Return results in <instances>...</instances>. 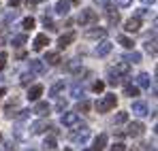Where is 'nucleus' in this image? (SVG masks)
Returning a JSON list of instances; mask_svg holds the SVG:
<instances>
[{"label":"nucleus","mask_w":158,"mask_h":151,"mask_svg":"<svg viewBox=\"0 0 158 151\" xmlns=\"http://www.w3.org/2000/svg\"><path fill=\"white\" fill-rule=\"evenodd\" d=\"M115 104H118V98H115V94H107V96H103V98L96 102L94 106H96V111H98V113H107V111L115 109Z\"/></svg>","instance_id":"1"},{"label":"nucleus","mask_w":158,"mask_h":151,"mask_svg":"<svg viewBox=\"0 0 158 151\" xmlns=\"http://www.w3.org/2000/svg\"><path fill=\"white\" fill-rule=\"evenodd\" d=\"M77 22H79L81 26H88V24H92V22H96V13H94L92 9H81V13H79Z\"/></svg>","instance_id":"2"},{"label":"nucleus","mask_w":158,"mask_h":151,"mask_svg":"<svg viewBox=\"0 0 158 151\" xmlns=\"http://www.w3.org/2000/svg\"><path fill=\"white\" fill-rule=\"evenodd\" d=\"M143 132H145V126H143L141 121H132V124H128V130H126V134H128L131 138H139Z\"/></svg>","instance_id":"3"},{"label":"nucleus","mask_w":158,"mask_h":151,"mask_svg":"<svg viewBox=\"0 0 158 151\" xmlns=\"http://www.w3.org/2000/svg\"><path fill=\"white\" fill-rule=\"evenodd\" d=\"M52 124L47 121V119H39V121H34L32 126H30V130H32V134H41V132H45V130H52Z\"/></svg>","instance_id":"4"},{"label":"nucleus","mask_w":158,"mask_h":151,"mask_svg":"<svg viewBox=\"0 0 158 151\" xmlns=\"http://www.w3.org/2000/svg\"><path fill=\"white\" fill-rule=\"evenodd\" d=\"M79 124V115L77 113H62V126L73 128Z\"/></svg>","instance_id":"5"},{"label":"nucleus","mask_w":158,"mask_h":151,"mask_svg":"<svg viewBox=\"0 0 158 151\" xmlns=\"http://www.w3.org/2000/svg\"><path fill=\"white\" fill-rule=\"evenodd\" d=\"M45 45H49V36H47V34H36L34 43H32V49L41 51V49H45Z\"/></svg>","instance_id":"6"},{"label":"nucleus","mask_w":158,"mask_h":151,"mask_svg":"<svg viewBox=\"0 0 158 151\" xmlns=\"http://www.w3.org/2000/svg\"><path fill=\"white\" fill-rule=\"evenodd\" d=\"M49 111H52V106H49L47 102H36V104H34V109H32L30 113H34V115H41V117H45V115H49Z\"/></svg>","instance_id":"7"},{"label":"nucleus","mask_w":158,"mask_h":151,"mask_svg":"<svg viewBox=\"0 0 158 151\" xmlns=\"http://www.w3.org/2000/svg\"><path fill=\"white\" fill-rule=\"evenodd\" d=\"M132 113L137 117H145V115H150V109L145 102H132Z\"/></svg>","instance_id":"8"},{"label":"nucleus","mask_w":158,"mask_h":151,"mask_svg":"<svg viewBox=\"0 0 158 151\" xmlns=\"http://www.w3.org/2000/svg\"><path fill=\"white\" fill-rule=\"evenodd\" d=\"M124 30H126V32H131V34L139 32V30H141V19H139V17H131V19L124 24Z\"/></svg>","instance_id":"9"},{"label":"nucleus","mask_w":158,"mask_h":151,"mask_svg":"<svg viewBox=\"0 0 158 151\" xmlns=\"http://www.w3.org/2000/svg\"><path fill=\"white\" fill-rule=\"evenodd\" d=\"M88 136H90V130H88L85 126L79 128L77 132H73V141H75V143H81V145H83V143L88 141Z\"/></svg>","instance_id":"10"},{"label":"nucleus","mask_w":158,"mask_h":151,"mask_svg":"<svg viewBox=\"0 0 158 151\" xmlns=\"http://www.w3.org/2000/svg\"><path fill=\"white\" fill-rule=\"evenodd\" d=\"M73 41H75V32H66V34H62V36L58 38V47L64 49V47H69Z\"/></svg>","instance_id":"11"},{"label":"nucleus","mask_w":158,"mask_h":151,"mask_svg":"<svg viewBox=\"0 0 158 151\" xmlns=\"http://www.w3.org/2000/svg\"><path fill=\"white\" fill-rule=\"evenodd\" d=\"M111 49H113V43H109V41H103L101 45H96V49H94V53L96 55H107V53H111Z\"/></svg>","instance_id":"12"},{"label":"nucleus","mask_w":158,"mask_h":151,"mask_svg":"<svg viewBox=\"0 0 158 151\" xmlns=\"http://www.w3.org/2000/svg\"><path fill=\"white\" fill-rule=\"evenodd\" d=\"M30 73L32 75H43L45 73V64L41 60H30Z\"/></svg>","instance_id":"13"},{"label":"nucleus","mask_w":158,"mask_h":151,"mask_svg":"<svg viewBox=\"0 0 158 151\" xmlns=\"http://www.w3.org/2000/svg\"><path fill=\"white\" fill-rule=\"evenodd\" d=\"M69 9H71V2H69V0H60V2L56 4V9H53V11H56L58 15L66 17V15H69Z\"/></svg>","instance_id":"14"},{"label":"nucleus","mask_w":158,"mask_h":151,"mask_svg":"<svg viewBox=\"0 0 158 151\" xmlns=\"http://www.w3.org/2000/svg\"><path fill=\"white\" fill-rule=\"evenodd\" d=\"M41 94H43V85H32V87L28 89V100L36 102L41 98Z\"/></svg>","instance_id":"15"},{"label":"nucleus","mask_w":158,"mask_h":151,"mask_svg":"<svg viewBox=\"0 0 158 151\" xmlns=\"http://www.w3.org/2000/svg\"><path fill=\"white\" fill-rule=\"evenodd\" d=\"M45 62L52 64V66H58V64L62 62V60H60V53H58V51H47V53H45Z\"/></svg>","instance_id":"16"},{"label":"nucleus","mask_w":158,"mask_h":151,"mask_svg":"<svg viewBox=\"0 0 158 151\" xmlns=\"http://www.w3.org/2000/svg\"><path fill=\"white\" fill-rule=\"evenodd\" d=\"M85 36H88V38H105L107 30H105V28H94V30H88Z\"/></svg>","instance_id":"17"},{"label":"nucleus","mask_w":158,"mask_h":151,"mask_svg":"<svg viewBox=\"0 0 158 151\" xmlns=\"http://www.w3.org/2000/svg\"><path fill=\"white\" fill-rule=\"evenodd\" d=\"M115 75L120 77V75H128V70H131V64H126V62H118L115 64V68H111Z\"/></svg>","instance_id":"18"},{"label":"nucleus","mask_w":158,"mask_h":151,"mask_svg":"<svg viewBox=\"0 0 158 151\" xmlns=\"http://www.w3.org/2000/svg\"><path fill=\"white\" fill-rule=\"evenodd\" d=\"M105 145H107V134H98V136L94 138V147H92V149L94 151H103Z\"/></svg>","instance_id":"19"},{"label":"nucleus","mask_w":158,"mask_h":151,"mask_svg":"<svg viewBox=\"0 0 158 151\" xmlns=\"http://www.w3.org/2000/svg\"><path fill=\"white\" fill-rule=\"evenodd\" d=\"M107 22H109V26H118L120 24V15L113 9H107Z\"/></svg>","instance_id":"20"},{"label":"nucleus","mask_w":158,"mask_h":151,"mask_svg":"<svg viewBox=\"0 0 158 151\" xmlns=\"http://www.w3.org/2000/svg\"><path fill=\"white\" fill-rule=\"evenodd\" d=\"M150 83H152V79H150L148 73H141V75L137 77V85L139 87H150Z\"/></svg>","instance_id":"21"},{"label":"nucleus","mask_w":158,"mask_h":151,"mask_svg":"<svg viewBox=\"0 0 158 151\" xmlns=\"http://www.w3.org/2000/svg\"><path fill=\"white\" fill-rule=\"evenodd\" d=\"M124 62H126V64H137V62H141V53H139V51H132V53H126V55H124Z\"/></svg>","instance_id":"22"},{"label":"nucleus","mask_w":158,"mask_h":151,"mask_svg":"<svg viewBox=\"0 0 158 151\" xmlns=\"http://www.w3.org/2000/svg\"><path fill=\"white\" fill-rule=\"evenodd\" d=\"M43 149H45V151H56V149H58V143H56V138H53V136L45 138V143H43Z\"/></svg>","instance_id":"23"},{"label":"nucleus","mask_w":158,"mask_h":151,"mask_svg":"<svg viewBox=\"0 0 158 151\" xmlns=\"http://www.w3.org/2000/svg\"><path fill=\"white\" fill-rule=\"evenodd\" d=\"M64 89V81H58L56 85H52V89H49V96H53V98H58V94Z\"/></svg>","instance_id":"24"},{"label":"nucleus","mask_w":158,"mask_h":151,"mask_svg":"<svg viewBox=\"0 0 158 151\" xmlns=\"http://www.w3.org/2000/svg\"><path fill=\"white\" fill-rule=\"evenodd\" d=\"M118 43H120V45H124L126 49H132V45H135V43H132V38H128L126 34H122V36H118Z\"/></svg>","instance_id":"25"},{"label":"nucleus","mask_w":158,"mask_h":151,"mask_svg":"<svg viewBox=\"0 0 158 151\" xmlns=\"http://www.w3.org/2000/svg\"><path fill=\"white\" fill-rule=\"evenodd\" d=\"M124 94H126V96H139V87H137V85H126V87H124Z\"/></svg>","instance_id":"26"},{"label":"nucleus","mask_w":158,"mask_h":151,"mask_svg":"<svg viewBox=\"0 0 158 151\" xmlns=\"http://www.w3.org/2000/svg\"><path fill=\"white\" fill-rule=\"evenodd\" d=\"M71 96H75V98H81V96H83V87H81L79 83H75V85L71 87Z\"/></svg>","instance_id":"27"},{"label":"nucleus","mask_w":158,"mask_h":151,"mask_svg":"<svg viewBox=\"0 0 158 151\" xmlns=\"http://www.w3.org/2000/svg\"><path fill=\"white\" fill-rule=\"evenodd\" d=\"M126 121H128V113L126 111H120L115 115V124H126Z\"/></svg>","instance_id":"28"},{"label":"nucleus","mask_w":158,"mask_h":151,"mask_svg":"<svg viewBox=\"0 0 158 151\" xmlns=\"http://www.w3.org/2000/svg\"><path fill=\"white\" fill-rule=\"evenodd\" d=\"M85 111H90V102H88V100H81L77 104V109H75V113H85Z\"/></svg>","instance_id":"29"},{"label":"nucleus","mask_w":158,"mask_h":151,"mask_svg":"<svg viewBox=\"0 0 158 151\" xmlns=\"http://www.w3.org/2000/svg\"><path fill=\"white\" fill-rule=\"evenodd\" d=\"M32 79H34V75H32V73H24V75H22V79H19V83H22V85H30V83H32Z\"/></svg>","instance_id":"30"},{"label":"nucleus","mask_w":158,"mask_h":151,"mask_svg":"<svg viewBox=\"0 0 158 151\" xmlns=\"http://www.w3.org/2000/svg\"><path fill=\"white\" fill-rule=\"evenodd\" d=\"M26 43V34H17V36H13V45L15 47H22Z\"/></svg>","instance_id":"31"},{"label":"nucleus","mask_w":158,"mask_h":151,"mask_svg":"<svg viewBox=\"0 0 158 151\" xmlns=\"http://www.w3.org/2000/svg\"><path fill=\"white\" fill-rule=\"evenodd\" d=\"M43 24H45V28H47V30H58V28H56V24L52 22V17H47V15H43Z\"/></svg>","instance_id":"32"},{"label":"nucleus","mask_w":158,"mask_h":151,"mask_svg":"<svg viewBox=\"0 0 158 151\" xmlns=\"http://www.w3.org/2000/svg\"><path fill=\"white\" fill-rule=\"evenodd\" d=\"M145 49L150 51L152 55H156V38H152V41H148V45H145Z\"/></svg>","instance_id":"33"},{"label":"nucleus","mask_w":158,"mask_h":151,"mask_svg":"<svg viewBox=\"0 0 158 151\" xmlns=\"http://www.w3.org/2000/svg\"><path fill=\"white\" fill-rule=\"evenodd\" d=\"M22 28H24V30H32V28H34V19H32V17H26V19L22 22Z\"/></svg>","instance_id":"34"},{"label":"nucleus","mask_w":158,"mask_h":151,"mask_svg":"<svg viewBox=\"0 0 158 151\" xmlns=\"http://www.w3.org/2000/svg\"><path fill=\"white\" fill-rule=\"evenodd\" d=\"M15 109H17V104H15V102L6 104V106H4V113H6V117H13V111H15Z\"/></svg>","instance_id":"35"},{"label":"nucleus","mask_w":158,"mask_h":151,"mask_svg":"<svg viewBox=\"0 0 158 151\" xmlns=\"http://www.w3.org/2000/svg\"><path fill=\"white\" fill-rule=\"evenodd\" d=\"M66 106H69V102L64 100V98H60L58 104H56V111H60V113H62V111H66Z\"/></svg>","instance_id":"36"},{"label":"nucleus","mask_w":158,"mask_h":151,"mask_svg":"<svg viewBox=\"0 0 158 151\" xmlns=\"http://www.w3.org/2000/svg\"><path fill=\"white\" fill-rule=\"evenodd\" d=\"M109 83H111V85H118V83H120V77L115 75L113 70H109Z\"/></svg>","instance_id":"37"},{"label":"nucleus","mask_w":158,"mask_h":151,"mask_svg":"<svg viewBox=\"0 0 158 151\" xmlns=\"http://www.w3.org/2000/svg\"><path fill=\"white\" fill-rule=\"evenodd\" d=\"M92 89H94V92H96V94H101V92H103V89H105V83H103V81H96V83H94V85H92Z\"/></svg>","instance_id":"38"},{"label":"nucleus","mask_w":158,"mask_h":151,"mask_svg":"<svg viewBox=\"0 0 158 151\" xmlns=\"http://www.w3.org/2000/svg\"><path fill=\"white\" fill-rule=\"evenodd\" d=\"M131 4H132V0H115V6H120V9H126Z\"/></svg>","instance_id":"39"},{"label":"nucleus","mask_w":158,"mask_h":151,"mask_svg":"<svg viewBox=\"0 0 158 151\" xmlns=\"http://www.w3.org/2000/svg\"><path fill=\"white\" fill-rule=\"evenodd\" d=\"M109 151H126V147H124L122 143H113V145L109 147Z\"/></svg>","instance_id":"40"},{"label":"nucleus","mask_w":158,"mask_h":151,"mask_svg":"<svg viewBox=\"0 0 158 151\" xmlns=\"http://www.w3.org/2000/svg\"><path fill=\"white\" fill-rule=\"evenodd\" d=\"M4 66H6V53H4V51H0V70H2Z\"/></svg>","instance_id":"41"},{"label":"nucleus","mask_w":158,"mask_h":151,"mask_svg":"<svg viewBox=\"0 0 158 151\" xmlns=\"http://www.w3.org/2000/svg\"><path fill=\"white\" fill-rule=\"evenodd\" d=\"M77 66H79V60H71V64H69L66 68H69V70H75Z\"/></svg>","instance_id":"42"},{"label":"nucleus","mask_w":158,"mask_h":151,"mask_svg":"<svg viewBox=\"0 0 158 151\" xmlns=\"http://www.w3.org/2000/svg\"><path fill=\"white\" fill-rule=\"evenodd\" d=\"M148 13H150V11H148V9H139V11H137V15H135V17H139V19H141V17H143V15H148Z\"/></svg>","instance_id":"43"},{"label":"nucleus","mask_w":158,"mask_h":151,"mask_svg":"<svg viewBox=\"0 0 158 151\" xmlns=\"http://www.w3.org/2000/svg\"><path fill=\"white\" fill-rule=\"evenodd\" d=\"M4 151H15V145H13V141H9V143H6V149Z\"/></svg>","instance_id":"44"},{"label":"nucleus","mask_w":158,"mask_h":151,"mask_svg":"<svg viewBox=\"0 0 158 151\" xmlns=\"http://www.w3.org/2000/svg\"><path fill=\"white\" fill-rule=\"evenodd\" d=\"M9 6H11V9H15V6H19V0H9Z\"/></svg>","instance_id":"45"},{"label":"nucleus","mask_w":158,"mask_h":151,"mask_svg":"<svg viewBox=\"0 0 158 151\" xmlns=\"http://www.w3.org/2000/svg\"><path fill=\"white\" fill-rule=\"evenodd\" d=\"M141 2H143V4H154L156 0H141Z\"/></svg>","instance_id":"46"},{"label":"nucleus","mask_w":158,"mask_h":151,"mask_svg":"<svg viewBox=\"0 0 158 151\" xmlns=\"http://www.w3.org/2000/svg\"><path fill=\"white\" fill-rule=\"evenodd\" d=\"M94 2H96V4H107L109 0H94Z\"/></svg>","instance_id":"47"},{"label":"nucleus","mask_w":158,"mask_h":151,"mask_svg":"<svg viewBox=\"0 0 158 151\" xmlns=\"http://www.w3.org/2000/svg\"><path fill=\"white\" fill-rule=\"evenodd\" d=\"M2 96H4V87H0V98H2Z\"/></svg>","instance_id":"48"},{"label":"nucleus","mask_w":158,"mask_h":151,"mask_svg":"<svg viewBox=\"0 0 158 151\" xmlns=\"http://www.w3.org/2000/svg\"><path fill=\"white\" fill-rule=\"evenodd\" d=\"M64 151H71V149H64Z\"/></svg>","instance_id":"49"},{"label":"nucleus","mask_w":158,"mask_h":151,"mask_svg":"<svg viewBox=\"0 0 158 151\" xmlns=\"http://www.w3.org/2000/svg\"><path fill=\"white\" fill-rule=\"evenodd\" d=\"M34 2H36V0H34Z\"/></svg>","instance_id":"50"},{"label":"nucleus","mask_w":158,"mask_h":151,"mask_svg":"<svg viewBox=\"0 0 158 151\" xmlns=\"http://www.w3.org/2000/svg\"><path fill=\"white\" fill-rule=\"evenodd\" d=\"M30 151H32V149H30Z\"/></svg>","instance_id":"51"}]
</instances>
